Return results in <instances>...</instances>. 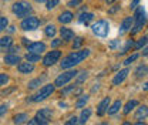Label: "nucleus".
I'll list each match as a JSON object with an SVG mask.
<instances>
[{
	"mask_svg": "<svg viewBox=\"0 0 148 125\" xmlns=\"http://www.w3.org/2000/svg\"><path fill=\"white\" fill-rule=\"evenodd\" d=\"M117 44H118V40H115V41H111V43H110V47H111V48H115V47H117Z\"/></svg>",
	"mask_w": 148,
	"mask_h": 125,
	"instance_id": "c03bdc74",
	"label": "nucleus"
},
{
	"mask_svg": "<svg viewBox=\"0 0 148 125\" xmlns=\"http://www.w3.org/2000/svg\"><path fill=\"white\" fill-rule=\"evenodd\" d=\"M120 108H121V101L120 100H117L110 108H108V114L110 115H114V114H117L118 111H120Z\"/></svg>",
	"mask_w": 148,
	"mask_h": 125,
	"instance_id": "4be33fe9",
	"label": "nucleus"
},
{
	"mask_svg": "<svg viewBox=\"0 0 148 125\" xmlns=\"http://www.w3.org/2000/svg\"><path fill=\"white\" fill-rule=\"evenodd\" d=\"M90 115H91V109L90 108H86L81 111V115H80V124L84 125L88 120H90Z\"/></svg>",
	"mask_w": 148,
	"mask_h": 125,
	"instance_id": "aec40b11",
	"label": "nucleus"
},
{
	"mask_svg": "<svg viewBox=\"0 0 148 125\" xmlns=\"http://www.w3.org/2000/svg\"><path fill=\"white\" fill-rule=\"evenodd\" d=\"M78 72L74 71V70H71V71H67V72H63V74H60L57 78H56L54 81V85L56 87H63V85H66L71 78H74L75 75H77Z\"/></svg>",
	"mask_w": 148,
	"mask_h": 125,
	"instance_id": "0eeeda50",
	"label": "nucleus"
},
{
	"mask_svg": "<svg viewBox=\"0 0 148 125\" xmlns=\"http://www.w3.org/2000/svg\"><path fill=\"white\" fill-rule=\"evenodd\" d=\"M138 3H140V0H132V3H131V9H135Z\"/></svg>",
	"mask_w": 148,
	"mask_h": 125,
	"instance_id": "37998d69",
	"label": "nucleus"
},
{
	"mask_svg": "<svg viewBox=\"0 0 148 125\" xmlns=\"http://www.w3.org/2000/svg\"><path fill=\"white\" fill-rule=\"evenodd\" d=\"M143 55H148V47H145V48L143 50Z\"/></svg>",
	"mask_w": 148,
	"mask_h": 125,
	"instance_id": "a18cd8bd",
	"label": "nucleus"
},
{
	"mask_svg": "<svg viewBox=\"0 0 148 125\" xmlns=\"http://www.w3.org/2000/svg\"><path fill=\"white\" fill-rule=\"evenodd\" d=\"M9 81V75L7 74H0V87L1 85H6Z\"/></svg>",
	"mask_w": 148,
	"mask_h": 125,
	"instance_id": "2f4dec72",
	"label": "nucleus"
},
{
	"mask_svg": "<svg viewBox=\"0 0 148 125\" xmlns=\"http://www.w3.org/2000/svg\"><path fill=\"white\" fill-rule=\"evenodd\" d=\"M123 125H131V124H130V122H127V121H125V122H123Z\"/></svg>",
	"mask_w": 148,
	"mask_h": 125,
	"instance_id": "864d4df0",
	"label": "nucleus"
},
{
	"mask_svg": "<svg viewBox=\"0 0 148 125\" xmlns=\"http://www.w3.org/2000/svg\"><path fill=\"white\" fill-rule=\"evenodd\" d=\"M27 125H40V124L37 122L36 118H33V120H30V121H29V124H27Z\"/></svg>",
	"mask_w": 148,
	"mask_h": 125,
	"instance_id": "79ce46f5",
	"label": "nucleus"
},
{
	"mask_svg": "<svg viewBox=\"0 0 148 125\" xmlns=\"http://www.w3.org/2000/svg\"><path fill=\"white\" fill-rule=\"evenodd\" d=\"M92 18H94V14H92V13H83V14L80 16V21L84 23V24H88Z\"/></svg>",
	"mask_w": 148,
	"mask_h": 125,
	"instance_id": "b1692460",
	"label": "nucleus"
},
{
	"mask_svg": "<svg viewBox=\"0 0 148 125\" xmlns=\"http://www.w3.org/2000/svg\"><path fill=\"white\" fill-rule=\"evenodd\" d=\"M12 44H13V40H12V37H1L0 38V50H6V48H9V47H12Z\"/></svg>",
	"mask_w": 148,
	"mask_h": 125,
	"instance_id": "a211bd4d",
	"label": "nucleus"
},
{
	"mask_svg": "<svg viewBox=\"0 0 148 125\" xmlns=\"http://www.w3.org/2000/svg\"><path fill=\"white\" fill-rule=\"evenodd\" d=\"M128 74H130V71L127 70V68H125V70H121L120 72H117V75L112 78V84H114V85H120V84L127 78V75H128Z\"/></svg>",
	"mask_w": 148,
	"mask_h": 125,
	"instance_id": "f8f14e48",
	"label": "nucleus"
},
{
	"mask_svg": "<svg viewBox=\"0 0 148 125\" xmlns=\"http://www.w3.org/2000/svg\"><path fill=\"white\" fill-rule=\"evenodd\" d=\"M74 87H75V85H71V87H69V88L63 89V91H61V94H67V92H70V91H73V89H74Z\"/></svg>",
	"mask_w": 148,
	"mask_h": 125,
	"instance_id": "ea45409f",
	"label": "nucleus"
},
{
	"mask_svg": "<svg viewBox=\"0 0 148 125\" xmlns=\"http://www.w3.org/2000/svg\"><path fill=\"white\" fill-rule=\"evenodd\" d=\"M137 58H138V54H132V55H130L128 58L124 61V64H125V66H128V64H131L132 61H135Z\"/></svg>",
	"mask_w": 148,
	"mask_h": 125,
	"instance_id": "72a5a7b5",
	"label": "nucleus"
},
{
	"mask_svg": "<svg viewBox=\"0 0 148 125\" xmlns=\"http://www.w3.org/2000/svg\"><path fill=\"white\" fill-rule=\"evenodd\" d=\"M130 47H134V41H132V40H130L128 43H127V46H125V48H124V51H123V53L128 51V48H130Z\"/></svg>",
	"mask_w": 148,
	"mask_h": 125,
	"instance_id": "4c0bfd02",
	"label": "nucleus"
},
{
	"mask_svg": "<svg viewBox=\"0 0 148 125\" xmlns=\"http://www.w3.org/2000/svg\"><path fill=\"white\" fill-rule=\"evenodd\" d=\"M135 125H145V124H144V122H141V121H138V122H137Z\"/></svg>",
	"mask_w": 148,
	"mask_h": 125,
	"instance_id": "09e8293b",
	"label": "nucleus"
},
{
	"mask_svg": "<svg viewBox=\"0 0 148 125\" xmlns=\"http://www.w3.org/2000/svg\"><path fill=\"white\" fill-rule=\"evenodd\" d=\"M66 125H74L73 122H70V121H67V122H66Z\"/></svg>",
	"mask_w": 148,
	"mask_h": 125,
	"instance_id": "3c124183",
	"label": "nucleus"
},
{
	"mask_svg": "<svg viewBox=\"0 0 148 125\" xmlns=\"http://www.w3.org/2000/svg\"><path fill=\"white\" fill-rule=\"evenodd\" d=\"M60 55H61V53L58 51V50H53L51 53H49L46 57H44V60H43V63H44V66H53L54 63H57L58 61V58H60Z\"/></svg>",
	"mask_w": 148,
	"mask_h": 125,
	"instance_id": "1a4fd4ad",
	"label": "nucleus"
},
{
	"mask_svg": "<svg viewBox=\"0 0 148 125\" xmlns=\"http://www.w3.org/2000/svg\"><path fill=\"white\" fill-rule=\"evenodd\" d=\"M44 33H46V36L47 37H53L56 34V27L53 24H49L46 29H44Z\"/></svg>",
	"mask_w": 148,
	"mask_h": 125,
	"instance_id": "c85d7f7f",
	"label": "nucleus"
},
{
	"mask_svg": "<svg viewBox=\"0 0 148 125\" xmlns=\"http://www.w3.org/2000/svg\"><path fill=\"white\" fill-rule=\"evenodd\" d=\"M135 24H134V27H132V31H131V34H137L141 29H143V26H144V23H145V12H144V9L143 7H140L137 12H135Z\"/></svg>",
	"mask_w": 148,
	"mask_h": 125,
	"instance_id": "20e7f679",
	"label": "nucleus"
},
{
	"mask_svg": "<svg viewBox=\"0 0 148 125\" xmlns=\"http://www.w3.org/2000/svg\"><path fill=\"white\" fill-rule=\"evenodd\" d=\"M73 13L71 12H63L61 14H60V17H58V21L60 23H63V24H66V23H70L71 20H73Z\"/></svg>",
	"mask_w": 148,
	"mask_h": 125,
	"instance_id": "f3484780",
	"label": "nucleus"
},
{
	"mask_svg": "<svg viewBox=\"0 0 148 125\" xmlns=\"http://www.w3.org/2000/svg\"><path fill=\"white\" fill-rule=\"evenodd\" d=\"M117 10H118V6H117V7H112V9L110 10V13H115Z\"/></svg>",
	"mask_w": 148,
	"mask_h": 125,
	"instance_id": "49530a36",
	"label": "nucleus"
},
{
	"mask_svg": "<svg viewBox=\"0 0 148 125\" xmlns=\"http://www.w3.org/2000/svg\"><path fill=\"white\" fill-rule=\"evenodd\" d=\"M147 115H148V107L147 105H141V107L137 109V112H135V120H138V121L145 120Z\"/></svg>",
	"mask_w": 148,
	"mask_h": 125,
	"instance_id": "2eb2a0df",
	"label": "nucleus"
},
{
	"mask_svg": "<svg viewBox=\"0 0 148 125\" xmlns=\"http://www.w3.org/2000/svg\"><path fill=\"white\" fill-rule=\"evenodd\" d=\"M78 74H80V75L77 77V81H78V83H83V81L87 78V72L83 71V72H78Z\"/></svg>",
	"mask_w": 148,
	"mask_h": 125,
	"instance_id": "c9c22d12",
	"label": "nucleus"
},
{
	"mask_svg": "<svg viewBox=\"0 0 148 125\" xmlns=\"http://www.w3.org/2000/svg\"><path fill=\"white\" fill-rule=\"evenodd\" d=\"M135 74L137 77H144L148 74V66H140L137 70H135Z\"/></svg>",
	"mask_w": 148,
	"mask_h": 125,
	"instance_id": "a878e982",
	"label": "nucleus"
},
{
	"mask_svg": "<svg viewBox=\"0 0 148 125\" xmlns=\"http://www.w3.org/2000/svg\"><path fill=\"white\" fill-rule=\"evenodd\" d=\"M61 43H63V40H54V41L51 43V46H53V47H57V46H60Z\"/></svg>",
	"mask_w": 148,
	"mask_h": 125,
	"instance_id": "a19ab883",
	"label": "nucleus"
},
{
	"mask_svg": "<svg viewBox=\"0 0 148 125\" xmlns=\"http://www.w3.org/2000/svg\"><path fill=\"white\" fill-rule=\"evenodd\" d=\"M138 105V101L137 100H131V101H128L127 104H125V107H124V114L127 115V114H130L131 112V109L132 108H135Z\"/></svg>",
	"mask_w": 148,
	"mask_h": 125,
	"instance_id": "412c9836",
	"label": "nucleus"
},
{
	"mask_svg": "<svg viewBox=\"0 0 148 125\" xmlns=\"http://www.w3.org/2000/svg\"><path fill=\"white\" fill-rule=\"evenodd\" d=\"M88 55H90V50H88V48H84V50H80V51H74V53H71L70 55H67V57L61 61V68L74 67V66L80 64L83 60H86Z\"/></svg>",
	"mask_w": 148,
	"mask_h": 125,
	"instance_id": "f257e3e1",
	"label": "nucleus"
},
{
	"mask_svg": "<svg viewBox=\"0 0 148 125\" xmlns=\"http://www.w3.org/2000/svg\"><path fill=\"white\" fill-rule=\"evenodd\" d=\"M57 4H58V0H47V6H46V7H47L49 10H51V9H54Z\"/></svg>",
	"mask_w": 148,
	"mask_h": 125,
	"instance_id": "7c9ffc66",
	"label": "nucleus"
},
{
	"mask_svg": "<svg viewBox=\"0 0 148 125\" xmlns=\"http://www.w3.org/2000/svg\"><path fill=\"white\" fill-rule=\"evenodd\" d=\"M54 88H56L54 84H47V85L41 87V89L38 91V94H37V95H34V98H33L32 101L38 102V101H43V100H46L47 97H50V95L54 92Z\"/></svg>",
	"mask_w": 148,
	"mask_h": 125,
	"instance_id": "39448f33",
	"label": "nucleus"
},
{
	"mask_svg": "<svg viewBox=\"0 0 148 125\" xmlns=\"http://www.w3.org/2000/svg\"><path fill=\"white\" fill-rule=\"evenodd\" d=\"M144 89H148V83H145V84H144Z\"/></svg>",
	"mask_w": 148,
	"mask_h": 125,
	"instance_id": "8fccbe9b",
	"label": "nucleus"
},
{
	"mask_svg": "<svg viewBox=\"0 0 148 125\" xmlns=\"http://www.w3.org/2000/svg\"><path fill=\"white\" fill-rule=\"evenodd\" d=\"M12 10H13V13H14L17 17H26V16H29V14L32 13L33 9H32V6H30L29 1L20 0V1H17V3L13 4Z\"/></svg>",
	"mask_w": 148,
	"mask_h": 125,
	"instance_id": "f03ea898",
	"label": "nucleus"
},
{
	"mask_svg": "<svg viewBox=\"0 0 148 125\" xmlns=\"http://www.w3.org/2000/svg\"><path fill=\"white\" fill-rule=\"evenodd\" d=\"M87 101H88V95H81V98L75 102V107L77 108H83L86 104H87Z\"/></svg>",
	"mask_w": 148,
	"mask_h": 125,
	"instance_id": "cd10ccee",
	"label": "nucleus"
},
{
	"mask_svg": "<svg viewBox=\"0 0 148 125\" xmlns=\"http://www.w3.org/2000/svg\"><path fill=\"white\" fill-rule=\"evenodd\" d=\"M37 3H43V1H46V0H36Z\"/></svg>",
	"mask_w": 148,
	"mask_h": 125,
	"instance_id": "603ef678",
	"label": "nucleus"
},
{
	"mask_svg": "<svg viewBox=\"0 0 148 125\" xmlns=\"http://www.w3.org/2000/svg\"><path fill=\"white\" fill-rule=\"evenodd\" d=\"M83 43H84V40H83L81 37H77V38L74 40V43H73V48H78Z\"/></svg>",
	"mask_w": 148,
	"mask_h": 125,
	"instance_id": "473e14b6",
	"label": "nucleus"
},
{
	"mask_svg": "<svg viewBox=\"0 0 148 125\" xmlns=\"http://www.w3.org/2000/svg\"><path fill=\"white\" fill-rule=\"evenodd\" d=\"M40 84V78H36V80H33V81H30V84H29V88L30 89H34Z\"/></svg>",
	"mask_w": 148,
	"mask_h": 125,
	"instance_id": "f704fd0d",
	"label": "nucleus"
},
{
	"mask_svg": "<svg viewBox=\"0 0 148 125\" xmlns=\"http://www.w3.org/2000/svg\"><path fill=\"white\" fill-rule=\"evenodd\" d=\"M9 31H10V33H13V31H14V27H13V26H10V27H9Z\"/></svg>",
	"mask_w": 148,
	"mask_h": 125,
	"instance_id": "de8ad7c7",
	"label": "nucleus"
},
{
	"mask_svg": "<svg viewBox=\"0 0 148 125\" xmlns=\"http://www.w3.org/2000/svg\"><path fill=\"white\" fill-rule=\"evenodd\" d=\"M132 23H134V17H125L121 23V27H120V34H124L127 33L130 29L132 27Z\"/></svg>",
	"mask_w": 148,
	"mask_h": 125,
	"instance_id": "ddd939ff",
	"label": "nucleus"
},
{
	"mask_svg": "<svg viewBox=\"0 0 148 125\" xmlns=\"http://www.w3.org/2000/svg\"><path fill=\"white\" fill-rule=\"evenodd\" d=\"M6 111H7V105H0V117L6 114Z\"/></svg>",
	"mask_w": 148,
	"mask_h": 125,
	"instance_id": "58836bf2",
	"label": "nucleus"
},
{
	"mask_svg": "<svg viewBox=\"0 0 148 125\" xmlns=\"http://www.w3.org/2000/svg\"><path fill=\"white\" fill-rule=\"evenodd\" d=\"M7 24H9V20L6 17H0V31H3L6 27H7Z\"/></svg>",
	"mask_w": 148,
	"mask_h": 125,
	"instance_id": "c756f323",
	"label": "nucleus"
},
{
	"mask_svg": "<svg viewBox=\"0 0 148 125\" xmlns=\"http://www.w3.org/2000/svg\"><path fill=\"white\" fill-rule=\"evenodd\" d=\"M108 107H110V98L107 97V98H104L100 104H98V107H97V115H104L107 111H108Z\"/></svg>",
	"mask_w": 148,
	"mask_h": 125,
	"instance_id": "9b49d317",
	"label": "nucleus"
},
{
	"mask_svg": "<svg viewBox=\"0 0 148 125\" xmlns=\"http://www.w3.org/2000/svg\"><path fill=\"white\" fill-rule=\"evenodd\" d=\"M27 50H29V53L41 54L44 50H46V44H44V43H40V41H37V43H32V44H29Z\"/></svg>",
	"mask_w": 148,
	"mask_h": 125,
	"instance_id": "9d476101",
	"label": "nucleus"
},
{
	"mask_svg": "<svg viewBox=\"0 0 148 125\" xmlns=\"http://www.w3.org/2000/svg\"><path fill=\"white\" fill-rule=\"evenodd\" d=\"M17 68L21 74H29V72H32L33 70H34V66H33V63L27 61V63H20Z\"/></svg>",
	"mask_w": 148,
	"mask_h": 125,
	"instance_id": "4468645a",
	"label": "nucleus"
},
{
	"mask_svg": "<svg viewBox=\"0 0 148 125\" xmlns=\"http://www.w3.org/2000/svg\"><path fill=\"white\" fill-rule=\"evenodd\" d=\"M51 117H53V112L49 108H43V109H40L36 114V120L40 125H49Z\"/></svg>",
	"mask_w": 148,
	"mask_h": 125,
	"instance_id": "423d86ee",
	"label": "nucleus"
},
{
	"mask_svg": "<svg viewBox=\"0 0 148 125\" xmlns=\"http://www.w3.org/2000/svg\"><path fill=\"white\" fill-rule=\"evenodd\" d=\"M26 120H29V115L27 114H17L16 117H14V124H17V125H20V124H23V122H26Z\"/></svg>",
	"mask_w": 148,
	"mask_h": 125,
	"instance_id": "5701e85b",
	"label": "nucleus"
},
{
	"mask_svg": "<svg viewBox=\"0 0 148 125\" xmlns=\"http://www.w3.org/2000/svg\"><path fill=\"white\" fill-rule=\"evenodd\" d=\"M92 33L98 37H106L108 34V30H110V26L106 20H98L97 23L92 24Z\"/></svg>",
	"mask_w": 148,
	"mask_h": 125,
	"instance_id": "7ed1b4c3",
	"label": "nucleus"
},
{
	"mask_svg": "<svg viewBox=\"0 0 148 125\" xmlns=\"http://www.w3.org/2000/svg\"><path fill=\"white\" fill-rule=\"evenodd\" d=\"M4 63H6V64H9V66L17 64V63H20V57L16 55V54H7V55L4 57Z\"/></svg>",
	"mask_w": 148,
	"mask_h": 125,
	"instance_id": "dca6fc26",
	"label": "nucleus"
},
{
	"mask_svg": "<svg viewBox=\"0 0 148 125\" xmlns=\"http://www.w3.org/2000/svg\"><path fill=\"white\" fill-rule=\"evenodd\" d=\"M26 60L30 61V63H36L40 60V54H36V53H27L26 54Z\"/></svg>",
	"mask_w": 148,
	"mask_h": 125,
	"instance_id": "bb28decb",
	"label": "nucleus"
},
{
	"mask_svg": "<svg viewBox=\"0 0 148 125\" xmlns=\"http://www.w3.org/2000/svg\"><path fill=\"white\" fill-rule=\"evenodd\" d=\"M60 34H61V38H63V40H73L74 38V33L70 29H67V27L60 29Z\"/></svg>",
	"mask_w": 148,
	"mask_h": 125,
	"instance_id": "6ab92c4d",
	"label": "nucleus"
},
{
	"mask_svg": "<svg viewBox=\"0 0 148 125\" xmlns=\"http://www.w3.org/2000/svg\"><path fill=\"white\" fill-rule=\"evenodd\" d=\"M40 26V20L37 17H33V16H30V17L24 18L23 21H21V24H20V27L23 29V30H36L37 27Z\"/></svg>",
	"mask_w": 148,
	"mask_h": 125,
	"instance_id": "6e6552de",
	"label": "nucleus"
},
{
	"mask_svg": "<svg viewBox=\"0 0 148 125\" xmlns=\"http://www.w3.org/2000/svg\"><path fill=\"white\" fill-rule=\"evenodd\" d=\"M147 43H148V36L141 37V38H140V40H138V41L134 44V48H135V50H140V48H141L143 46H145Z\"/></svg>",
	"mask_w": 148,
	"mask_h": 125,
	"instance_id": "393cba45",
	"label": "nucleus"
},
{
	"mask_svg": "<svg viewBox=\"0 0 148 125\" xmlns=\"http://www.w3.org/2000/svg\"><path fill=\"white\" fill-rule=\"evenodd\" d=\"M106 1H107V0H106Z\"/></svg>",
	"mask_w": 148,
	"mask_h": 125,
	"instance_id": "6e6d98bb",
	"label": "nucleus"
},
{
	"mask_svg": "<svg viewBox=\"0 0 148 125\" xmlns=\"http://www.w3.org/2000/svg\"><path fill=\"white\" fill-rule=\"evenodd\" d=\"M101 125H108V124H106V122H104V124H101Z\"/></svg>",
	"mask_w": 148,
	"mask_h": 125,
	"instance_id": "5fc2aeb1",
	"label": "nucleus"
},
{
	"mask_svg": "<svg viewBox=\"0 0 148 125\" xmlns=\"http://www.w3.org/2000/svg\"><path fill=\"white\" fill-rule=\"evenodd\" d=\"M80 3H83V0H71V1H69V7H75V6H78Z\"/></svg>",
	"mask_w": 148,
	"mask_h": 125,
	"instance_id": "e433bc0d",
	"label": "nucleus"
}]
</instances>
